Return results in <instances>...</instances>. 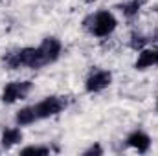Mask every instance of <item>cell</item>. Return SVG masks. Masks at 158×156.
Wrapping results in <instances>:
<instances>
[{
  "label": "cell",
  "instance_id": "8",
  "mask_svg": "<svg viewBox=\"0 0 158 156\" xmlns=\"http://www.w3.org/2000/svg\"><path fill=\"white\" fill-rule=\"evenodd\" d=\"M22 140H24V134H22V130H20L19 125H17V127H6V129L2 130V136H0V143H2V147H4L6 151L13 149V147L19 145Z\"/></svg>",
  "mask_w": 158,
  "mask_h": 156
},
{
  "label": "cell",
  "instance_id": "10",
  "mask_svg": "<svg viewBox=\"0 0 158 156\" xmlns=\"http://www.w3.org/2000/svg\"><path fill=\"white\" fill-rule=\"evenodd\" d=\"M35 121H39V117L35 114L33 105H31V107H22V109L15 114V123H17L19 127H28V125H33Z\"/></svg>",
  "mask_w": 158,
  "mask_h": 156
},
{
  "label": "cell",
  "instance_id": "13",
  "mask_svg": "<svg viewBox=\"0 0 158 156\" xmlns=\"http://www.w3.org/2000/svg\"><path fill=\"white\" fill-rule=\"evenodd\" d=\"M20 154H50L52 153V149L48 147V145H28V147H24V149H20L19 151Z\"/></svg>",
  "mask_w": 158,
  "mask_h": 156
},
{
  "label": "cell",
  "instance_id": "4",
  "mask_svg": "<svg viewBox=\"0 0 158 156\" xmlns=\"http://www.w3.org/2000/svg\"><path fill=\"white\" fill-rule=\"evenodd\" d=\"M31 88H33L31 81H9V83L4 84L0 99L6 105H13L20 99H26L28 94L31 92Z\"/></svg>",
  "mask_w": 158,
  "mask_h": 156
},
{
  "label": "cell",
  "instance_id": "17",
  "mask_svg": "<svg viewBox=\"0 0 158 156\" xmlns=\"http://www.w3.org/2000/svg\"><path fill=\"white\" fill-rule=\"evenodd\" d=\"M0 153H2V149H0Z\"/></svg>",
  "mask_w": 158,
  "mask_h": 156
},
{
  "label": "cell",
  "instance_id": "14",
  "mask_svg": "<svg viewBox=\"0 0 158 156\" xmlns=\"http://www.w3.org/2000/svg\"><path fill=\"white\" fill-rule=\"evenodd\" d=\"M103 153H105L103 147H101L99 143H94V145H90L88 149L83 151V156H94V154H103Z\"/></svg>",
  "mask_w": 158,
  "mask_h": 156
},
{
  "label": "cell",
  "instance_id": "11",
  "mask_svg": "<svg viewBox=\"0 0 158 156\" xmlns=\"http://www.w3.org/2000/svg\"><path fill=\"white\" fill-rule=\"evenodd\" d=\"M143 2H145V0H129V2H125V4H121L119 9H121V13H123L127 18H132V17H136V15L140 13Z\"/></svg>",
  "mask_w": 158,
  "mask_h": 156
},
{
  "label": "cell",
  "instance_id": "7",
  "mask_svg": "<svg viewBox=\"0 0 158 156\" xmlns=\"http://www.w3.org/2000/svg\"><path fill=\"white\" fill-rule=\"evenodd\" d=\"M39 48H40V51H42V55H44V59H46L48 64L55 63L61 57V51H63V44H61V40L57 39V37H46V39H42Z\"/></svg>",
  "mask_w": 158,
  "mask_h": 156
},
{
  "label": "cell",
  "instance_id": "12",
  "mask_svg": "<svg viewBox=\"0 0 158 156\" xmlns=\"http://www.w3.org/2000/svg\"><path fill=\"white\" fill-rule=\"evenodd\" d=\"M147 42H149L147 37H143V35H140V33H132V35H131V40H129V46H131L134 51H140V50L147 48Z\"/></svg>",
  "mask_w": 158,
  "mask_h": 156
},
{
  "label": "cell",
  "instance_id": "5",
  "mask_svg": "<svg viewBox=\"0 0 158 156\" xmlns=\"http://www.w3.org/2000/svg\"><path fill=\"white\" fill-rule=\"evenodd\" d=\"M110 84H112V74L109 70H96L85 81V92L99 94V92L107 90Z\"/></svg>",
  "mask_w": 158,
  "mask_h": 156
},
{
  "label": "cell",
  "instance_id": "9",
  "mask_svg": "<svg viewBox=\"0 0 158 156\" xmlns=\"http://www.w3.org/2000/svg\"><path fill=\"white\" fill-rule=\"evenodd\" d=\"M155 64H156V50H153V48H143V50L138 51V57H136V61H134V70L143 72V70H147V68H151V66H155Z\"/></svg>",
  "mask_w": 158,
  "mask_h": 156
},
{
  "label": "cell",
  "instance_id": "1",
  "mask_svg": "<svg viewBox=\"0 0 158 156\" xmlns=\"http://www.w3.org/2000/svg\"><path fill=\"white\" fill-rule=\"evenodd\" d=\"M4 64L7 70H20V68L39 70L42 66H46L48 63H46L39 46H26V48L9 51L4 57Z\"/></svg>",
  "mask_w": 158,
  "mask_h": 156
},
{
  "label": "cell",
  "instance_id": "2",
  "mask_svg": "<svg viewBox=\"0 0 158 156\" xmlns=\"http://www.w3.org/2000/svg\"><path fill=\"white\" fill-rule=\"evenodd\" d=\"M85 28H86V31L90 35L103 39V37H109V35H112L116 31L118 18L114 17L112 11L99 9V11H96V13H92L90 17L85 18Z\"/></svg>",
  "mask_w": 158,
  "mask_h": 156
},
{
  "label": "cell",
  "instance_id": "6",
  "mask_svg": "<svg viewBox=\"0 0 158 156\" xmlns=\"http://www.w3.org/2000/svg\"><path fill=\"white\" fill-rule=\"evenodd\" d=\"M127 145L131 147V149H134L136 153H140V154H143V153H147L149 149H151V136L145 132V130H142V129H136V130H132L129 136H127Z\"/></svg>",
  "mask_w": 158,
  "mask_h": 156
},
{
  "label": "cell",
  "instance_id": "3",
  "mask_svg": "<svg viewBox=\"0 0 158 156\" xmlns=\"http://www.w3.org/2000/svg\"><path fill=\"white\" fill-rule=\"evenodd\" d=\"M66 107H68V99L66 97H61V96H46L44 99H40L39 103L33 105L35 114H37L39 119H48V117L57 116Z\"/></svg>",
  "mask_w": 158,
  "mask_h": 156
},
{
  "label": "cell",
  "instance_id": "15",
  "mask_svg": "<svg viewBox=\"0 0 158 156\" xmlns=\"http://www.w3.org/2000/svg\"><path fill=\"white\" fill-rule=\"evenodd\" d=\"M156 64H158V48H156Z\"/></svg>",
  "mask_w": 158,
  "mask_h": 156
},
{
  "label": "cell",
  "instance_id": "16",
  "mask_svg": "<svg viewBox=\"0 0 158 156\" xmlns=\"http://www.w3.org/2000/svg\"><path fill=\"white\" fill-rule=\"evenodd\" d=\"M156 109H158V97H156Z\"/></svg>",
  "mask_w": 158,
  "mask_h": 156
}]
</instances>
